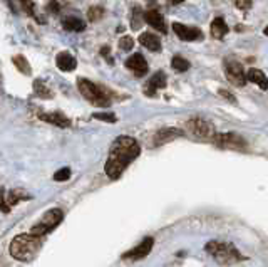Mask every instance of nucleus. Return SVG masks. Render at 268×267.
Returning <instances> with one entry per match:
<instances>
[{
    "label": "nucleus",
    "mask_w": 268,
    "mask_h": 267,
    "mask_svg": "<svg viewBox=\"0 0 268 267\" xmlns=\"http://www.w3.org/2000/svg\"><path fill=\"white\" fill-rule=\"evenodd\" d=\"M139 153L141 148L134 138H131V136H119V138L112 141L109 148V155H107V162L104 167L106 175L111 180H116L139 157Z\"/></svg>",
    "instance_id": "obj_1"
},
{
    "label": "nucleus",
    "mask_w": 268,
    "mask_h": 267,
    "mask_svg": "<svg viewBox=\"0 0 268 267\" xmlns=\"http://www.w3.org/2000/svg\"><path fill=\"white\" fill-rule=\"evenodd\" d=\"M10 256L19 262H31L40 251V237L32 234H20L14 237L10 244Z\"/></svg>",
    "instance_id": "obj_2"
},
{
    "label": "nucleus",
    "mask_w": 268,
    "mask_h": 267,
    "mask_svg": "<svg viewBox=\"0 0 268 267\" xmlns=\"http://www.w3.org/2000/svg\"><path fill=\"white\" fill-rule=\"evenodd\" d=\"M205 251L222 265H230L245 259L240 254V251L233 244H230V242H218V240L208 242Z\"/></svg>",
    "instance_id": "obj_3"
},
{
    "label": "nucleus",
    "mask_w": 268,
    "mask_h": 267,
    "mask_svg": "<svg viewBox=\"0 0 268 267\" xmlns=\"http://www.w3.org/2000/svg\"><path fill=\"white\" fill-rule=\"evenodd\" d=\"M77 87H79L82 96H84L89 103H92L94 106H103V108H106V106L111 104V98L107 96V93L101 86L94 84L92 81L79 79L77 81Z\"/></svg>",
    "instance_id": "obj_4"
},
{
    "label": "nucleus",
    "mask_w": 268,
    "mask_h": 267,
    "mask_svg": "<svg viewBox=\"0 0 268 267\" xmlns=\"http://www.w3.org/2000/svg\"><path fill=\"white\" fill-rule=\"evenodd\" d=\"M62 217H64V213L61 209H52L49 212H45L42 218L31 229V234L35 237H42L45 234L52 232V230L62 222Z\"/></svg>",
    "instance_id": "obj_5"
},
{
    "label": "nucleus",
    "mask_w": 268,
    "mask_h": 267,
    "mask_svg": "<svg viewBox=\"0 0 268 267\" xmlns=\"http://www.w3.org/2000/svg\"><path fill=\"white\" fill-rule=\"evenodd\" d=\"M213 145L223 150H247V141L236 133H216L213 136Z\"/></svg>",
    "instance_id": "obj_6"
},
{
    "label": "nucleus",
    "mask_w": 268,
    "mask_h": 267,
    "mask_svg": "<svg viewBox=\"0 0 268 267\" xmlns=\"http://www.w3.org/2000/svg\"><path fill=\"white\" fill-rule=\"evenodd\" d=\"M186 128L189 133L201 140H213V136L216 135L213 124L210 121L203 120V118H191V120H188Z\"/></svg>",
    "instance_id": "obj_7"
},
{
    "label": "nucleus",
    "mask_w": 268,
    "mask_h": 267,
    "mask_svg": "<svg viewBox=\"0 0 268 267\" xmlns=\"http://www.w3.org/2000/svg\"><path fill=\"white\" fill-rule=\"evenodd\" d=\"M225 74H226V79H228L233 86H238V87H243L248 81L245 71H243V66L240 62L233 61V59L225 61Z\"/></svg>",
    "instance_id": "obj_8"
},
{
    "label": "nucleus",
    "mask_w": 268,
    "mask_h": 267,
    "mask_svg": "<svg viewBox=\"0 0 268 267\" xmlns=\"http://www.w3.org/2000/svg\"><path fill=\"white\" fill-rule=\"evenodd\" d=\"M173 31L178 34V37H180L181 40H186V42H193V40L203 39V32H201V29L183 26V24H180V22L173 24Z\"/></svg>",
    "instance_id": "obj_9"
},
{
    "label": "nucleus",
    "mask_w": 268,
    "mask_h": 267,
    "mask_svg": "<svg viewBox=\"0 0 268 267\" xmlns=\"http://www.w3.org/2000/svg\"><path fill=\"white\" fill-rule=\"evenodd\" d=\"M154 244V239L153 237H146V239L141 240V244H138L134 249H131L126 254H124V259H131V260H139V259H144L148 254L151 252Z\"/></svg>",
    "instance_id": "obj_10"
},
{
    "label": "nucleus",
    "mask_w": 268,
    "mask_h": 267,
    "mask_svg": "<svg viewBox=\"0 0 268 267\" xmlns=\"http://www.w3.org/2000/svg\"><path fill=\"white\" fill-rule=\"evenodd\" d=\"M166 86V74L163 71H159V73H154L150 79H148L146 86H144V94L146 96H156L158 89H163Z\"/></svg>",
    "instance_id": "obj_11"
},
{
    "label": "nucleus",
    "mask_w": 268,
    "mask_h": 267,
    "mask_svg": "<svg viewBox=\"0 0 268 267\" xmlns=\"http://www.w3.org/2000/svg\"><path fill=\"white\" fill-rule=\"evenodd\" d=\"M27 198H31V195H29L26 190H23V188H14V190H10L9 195L4 193L2 209H4V212H9V207L19 204L20 200H27Z\"/></svg>",
    "instance_id": "obj_12"
},
{
    "label": "nucleus",
    "mask_w": 268,
    "mask_h": 267,
    "mask_svg": "<svg viewBox=\"0 0 268 267\" xmlns=\"http://www.w3.org/2000/svg\"><path fill=\"white\" fill-rule=\"evenodd\" d=\"M126 68L129 71H133V73L136 76H139V78L148 73V62H146V59L142 57V54H133L126 61Z\"/></svg>",
    "instance_id": "obj_13"
},
{
    "label": "nucleus",
    "mask_w": 268,
    "mask_h": 267,
    "mask_svg": "<svg viewBox=\"0 0 268 267\" xmlns=\"http://www.w3.org/2000/svg\"><path fill=\"white\" fill-rule=\"evenodd\" d=\"M144 20L150 24L153 29H156L161 34H166L168 32V26H166V22L163 19V15L159 14L156 10H146L144 12Z\"/></svg>",
    "instance_id": "obj_14"
},
{
    "label": "nucleus",
    "mask_w": 268,
    "mask_h": 267,
    "mask_svg": "<svg viewBox=\"0 0 268 267\" xmlns=\"http://www.w3.org/2000/svg\"><path fill=\"white\" fill-rule=\"evenodd\" d=\"M184 133L181 131V129H178V128H163V129H159V131L156 133V136H154V145H164V143H168V141L171 140H176V138H180V136H183Z\"/></svg>",
    "instance_id": "obj_15"
},
{
    "label": "nucleus",
    "mask_w": 268,
    "mask_h": 267,
    "mask_svg": "<svg viewBox=\"0 0 268 267\" xmlns=\"http://www.w3.org/2000/svg\"><path fill=\"white\" fill-rule=\"evenodd\" d=\"M39 118L45 123L56 124L59 128H69L70 126V120L67 116H64L62 113H42L39 115Z\"/></svg>",
    "instance_id": "obj_16"
},
{
    "label": "nucleus",
    "mask_w": 268,
    "mask_h": 267,
    "mask_svg": "<svg viewBox=\"0 0 268 267\" xmlns=\"http://www.w3.org/2000/svg\"><path fill=\"white\" fill-rule=\"evenodd\" d=\"M56 64H57L59 69L64 71V73H70V71H74L76 66H77L76 59L70 56L69 52H61V54H57Z\"/></svg>",
    "instance_id": "obj_17"
},
{
    "label": "nucleus",
    "mask_w": 268,
    "mask_h": 267,
    "mask_svg": "<svg viewBox=\"0 0 268 267\" xmlns=\"http://www.w3.org/2000/svg\"><path fill=\"white\" fill-rule=\"evenodd\" d=\"M247 79L250 81V82H253V84H257L260 89H268V79H266V76L261 73L260 69H255V68H252L247 73Z\"/></svg>",
    "instance_id": "obj_18"
},
{
    "label": "nucleus",
    "mask_w": 268,
    "mask_h": 267,
    "mask_svg": "<svg viewBox=\"0 0 268 267\" xmlns=\"http://www.w3.org/2000/svg\"><path fill=\"white\" fill-rule=\"evenodd\" d=\"M139 42H141V46H144L146 49H150V51H153V52L161 51L159 37H156L154 34H150V32L141 34V35H139Z\"/></svg>",
    "instance_id": "obj_19"
},
{
    "label": "nucleus",
    "mask_w": 268,
    "mask_h": 267,
    "mask_svg": "<svg viewBox=\"0 0 268 267\" xmlns=\"http://www.w3.org/2000/svg\"><path fill=\"white\" fill-rule=\"evenodd\" d=\"M62 26L65 31H72V32H82L86 29V22L79 19V17H65L62 20Z\"/></svg>",
    "instance_id": "obj_20"
},
{
    "label": "nucleus",
    "mask_w": 268,
    "mask_h": 267,
    "mask_svg": "<svg viewBox=\"0 0 268 267\" xmlns=\"http://www.w3.org/2000/svg\"><path fill=\"white\" fill-rule=\"evenodd\" d=\"M226 32H228V27H226L225 20L222 17H216V19L211 22V37L222 40Z\"/></svg>",
    "instance_id": "obj_21"
},
{
    "label": "nucleus",
    "mask_w": 268,
    "mask_h": 267,
    "mask_svg": "<svg viewBox=\"0 0 268 267\" xmlns=\"http://www.w3.org/2000/svg\"><path fill=\"white\" fill-rule=\"evenodd\" d=\"M34 91H35V94H37V96H40V98H45V99L52 98V91L45 86V82L40 81V79L34 81Z\"/></svg>",
    "instance_id": "obj_22"
},
{
    "label": "nucleus",
    "mask_w": 268,
    "mask_h": 267,
    "mask_svg": "<svg viewBox=\"0 0 268 267\" xmlns=\"http://www.w3.org/2000/svg\"><path fill=\"white\" fill-rule=\"evenodd\" d=\"M12 62L15 64V68L20 71L22 74H31L32 73V69L31 66H29V62H27V59L23 57V56H14V59H12Z\"/></svg>",
    "instance_id": "obj_23"
},
{
    "label": "nucleus",
    "mask_w": 268,
    "mask_h": 267,
    "mask_svg": "<svg viewBox=\"0 0 268 267\" xmlns=\"http://www.w3.org/2000/svg\"><path fill=\"white\" fill-rule=\"evenodd\" d=\"M171 66L175 71H178V73H184V71L189 69V62L181 56H175L171 59Z\"/></svg>",
    "instance_id": "obj_24"
},
{
    "label": "nucleus",
    "mask_w": 268,
    "mask_h": 267,
    "mask_svg": "<svg viewBox=\"0 0 268 267\" xmlns=\"http://www.w3.org/2000/svg\"><path fill=\"white\" fill-rule=\"evenodd\" d=\"M103 15H104V9L99 7V5H96V7H91L87 10V17H89V20H91V22L101 20V19H103Z\"/></svg>",
    "instance_id": "obj_25"
},
{
    "label": "nucleus",
    "mask_w": 268,
    "mask_h": 267,
    "mask_svg": "<svg viewBox=\"0 0 268 267\" xmlns=\"http://www.w3.org/2000/svg\"><path fill=\"white\" fill-rule=\"evenodd\" d=\"M141 27V9L134 7L133 14H131V29H139Z\"/></svg>",
    "instance_id": "obj_26"
},
{
    "label": "nucleus",
    "mask_w": 268,
    "mask_h": 267,
    "mask_svg": "<svg viewBox=\"0 0 268 267\" xmlns=\"http://www.w3.org/2000/svg\"><path fill=\"white\" fill-rule=\"evenodd\" d=\"M119 47H121L123 51H133V47H134V39L129 37V35H124V37L119 39Z\"/></svg>",
    "instance_id": "obj_27"
},
{
    "label": "nucleus",
    "mask_w": 268,
    "mask_h": 267,
    "mask_svg": "<svg viewBox=\"0 0 268 267\" xmlns=\"http://www.w3.org/2000/svg\"><path fill=\"white\" fill-rule=\"evenodd\" d=\"M92 118H96V120H101V121H106V123H116V116L112 115V113H94Z\"/></svg>",
    "instance_id": "obj_28"
},
{
    "label": "nucleus",
    "mask_w": 268,
    "mask_h": 267,
    "mask_svg": "<svg viewBox=\"0 0 268 267\" xmlns=\"http://www.w3.org/2000/svg\"><path fill=\"white\" fill-rule=\"evenodd\" d=\"M70 178V170L69 168H61V170H57L56 173H54V180L56 182H65V180H69Z\"/></svg>",
    "instance_id": "obj_29"
},
{
    "label": "nucleus",
    "mask_w": 268,
    "mask_h": 267,
    "mask_svg": "<svg viewBox=\"0 0 268 267\" xmlns=\"http://www.w3.org/2000/svg\"><path fill=\"white\" fill-rule=\"evenodd\" d=\"M235 5L241 10H248L250 7H252V0H236Z\"/></svg>",
    "instance_id": "obj_30"
},
{
    "label": "nucleus",
    "mask_w": 268,
    "mask_h": 267,
    "mask_svg": "<svg viewBox=\"0 0 268 267\" xmlns=\"http://www.w3.org/2000/svg\"><path fill=\"white\" fill-rule=\"evenodd\" d=\"M220 94L225 98V99H228V101H231V103H236V99L233 98V94H231L230 91H225V89H220Z\"/></svg>",
    "instance_id": "obj_31"
},
{
    "label": "nucleus",
    "mask_w": 268,
    "mask_h": 267,
    "mask_svg": "<svg viewBox=\"0 0 268 267\" xmlns=\"http://www.w3.org/2000/svg\"><path fill=\"white\" fill-rule=\"evenodd\" d=\"M47 10H51V12H54V14H57V12H59V4L56 2V0H51V2L47 4Z\"/></svg>",
    "instance_id": "obj_32"
},
{
    "label": "nucleus",
    "mask_w": 268,
    "mask_h": 267,
    "mask_svg": "<svg viewBox=\"0 0 268 267\" xmlns=\"http://www.w3.org/2000/svg\"><path fill=\"white\" fill-rule=\"evenodd\" d=\"M109 47H103V49H101V54H103L104 57H107V59H109V62H112V59L109 57Z\"/></svg>",
    "instance_id": "obj_33"
},
{
    "label": "nucleus",
    "mask_w": 268,
    "mask_h": 267,
    "mask_svg": "<svg viewBox=\"0 0 268 267\" xmlns=\"http://www.w3.org/2000/svg\"><path fill=\"white\" fill-rule=\"evenodd\" d=\"M168 2H173V4H181L184 0H168Z\"/></svg>",
    "instance_id": "obj_34"
},
{
    "label": "nucleus",
    "mask_w": 268,
    "mask_h": 267,
    "mask_svg": "<svg viewBox=\"0 0 268 267\" xmlns=\"http://www.w3.org/2000/svg\"><path fill=\"white\" fill-rule=\"evenodd\" d=\"M263 34H265V35H268V26H266V27L263 29Z\"/></svg>",
    "instance_id": "obj_35"
}]
</instances>
